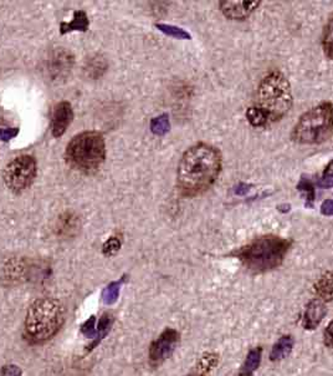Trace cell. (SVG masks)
Returning a JSON list of instances; mask_svg holds the SVG:
<instances>
[{"label":"cell","instance_id":"cell-2","mask_svg":"<svg viewBox=\"0 0 333 376\" xmlns=\"http://www.w3.org/2000/svg\"><path fill=\"white\" fill-rule=\"evenodd\" d=\"M293 241L274 234L255 238L250 243L234 252L247 271L261 274L281 266Z\"/></svg>","mask_w":333,"mask_h":376},{"label":"cell","instance_id":"cell-1","mask_svg":"<svg viewBox=\"0 0 333 376\" xmlns=\"http://www.w3.org/2000/svg\"><path fill=\"white\" fill-rule=\"evenodd\" d=\"M222 168L223 157L217 147L206 142L190 146L179 163V193L184 197L201 196L218 180Z\"/></svg>","mask_w":333,"mask_h":376},{"label":"cell","instance_id":"cell-31","mask_svg":"<svg viewBox=\"0 0 333 376\" xmlns=\"http://www.w3.org/2000/svg\"><path fill=\"white\" fill-rule=\"evenodd\" d=\"M318 186L321 188H331V187H333V174L330 177H326V179H321V181L318 182Z\"/></svg>","mask_w":333,"mask_h":376},{"label":"cell","instance_id":"cell-5","mask_svg":"<svg viewBox=\"0 0 333 376\" xmlns=\"http://www.w3.org/2000/svg\"><path fill=\"white\" fill-rule=\"evenodd\" d=\"M66 163L71 168L82 174L96 172L106 158L104 136L96 131L76 135L65 151Z\"/></svg>","mask_w":333,"mask_h":376},{"label":"cell","instance_id":"cell-18","mask_svg":"<svg viewBox=\"0 0 333 376\" xmlns=\"http://www.w3.org/2000/svg\"><path fill=\"white\" fill-rule=\"evenodd\" d=\"M125 279H126V277H123L120 280L112 282L104 288V292H102V301H104V304L111 306V304H114L117 301L118 296H120L122 284L125 283Z\"/></svg>","mask_w":333,"mask_h":376},{"label":"cell","instance_id":"cell-17","mask_svg":"<svg viewBox=\"0 0 333 376\" xmlns=\"http://www.w3.org/2000/svg\"><path fill=\"white\" fill-rule=\"evenodd\" d=\"M297 190L300 192L304 193V206L307 209H312L313 207V203H315V200H316V191H315V185L312 183V181L310 179H306V177H302L300 180L299 183H297Z\"/></svg>","mask_w":333,"mask_h":376},{"label":"cell","instance_id":"cell-27","mask_svg":"<svg viewBox=\"0 0 333 376\" xmlns=\"http://www.w3.org/2000/svg\"><path fill=\"white\" fill-rule=\"evenodd\" d=\"M0 376H23V373L17 365H6L0 371Z\"/></svg>","mask_w":333,"mask_h":376},{"label":"cell","instance_id":"cell-3","mask_svg":"<svg viewBox=\"0 0 333 376\" xmlns=\"http://www.w3.org/2000/svg\"><path fill=\"white\" fill-rule=\"evenodd\" d=\"M66 309L54 298H40L30 306L25 318V334L31 342L45 343L63 328Z\"/></svg>","mask_w":333,"mask_h":376},{"label":"cell","instance_id":"cell-24","mask_svg":"<svg viewBox=\"0 0 333 376\" xmlns=\"http://www.w3.org/2000/svg\"><path fill=\"white\" fill-rule=\"evenodd\" d=\"M81 333L86 338L90 339H96L98 338V328H96V317L92 315L91 318L86 320L82 326H81Z\"/></svg>","mask_w":333,"mask_h":376},{"label":"cell","instance_id":"cell-29","mask_svg":"<svg viewBox=\"0 0 333 376\" xmlns=\"http://www.w3.org/2000/svg\"><path fill=\"white\" fill-rule=\"evenodd\" d=\"M321 213L323 216H333V200H326L322 203Z\"/></svg>","mask_w":333,"mask_h":376},{"label":"cell","instance_id":"cell-23","mask_svg":"<svg viewBox=\"0 0 333 376\" xmlns=\"http://www.w3.org/2000/svg\"><path fill=\"white\" fill-rule=\"evenodd\" d=\"M155 28L158 30H161L162 33L172 36V38H177V39H188V40L192 39L189 33H187L185 30L179 28V27H174V25H169V24H157Z\"/></svg>","mask_w":333,"mask_h":376},{"label":"cell","instance_id":"cell-11","mask_svg":"<svg viewBox=\"0 0 333 376\" xmlns=\"http://www.w3.org/2000/svg\"><path fill=\"white\" fill-rule=\"evenodd\" d=\"M326 314H327V308L323 301L320 299H312L309 301L304 308V318H302V325L304 329H316L317 326L321 324Z\"/></svg>","mask_w":333,"mask_h":376},{"label":"cell","instance_id":"cell-26","mask_svg":"<svg viewBox=\"0 0 333 376\" xmlns=\"http://www.w3.org/2000/svg\"><path fill=\"white\" fill-rule=\"evenodd\" d=\"M17 135H19V128H0V141H3V142L10 141V140L14 139V137H17Z\"/></svg>","mask_w":333,"mask_h":376},{"label":"cell","instance_id":"cell-9","mask_svg":"<svg viewBox=\"0 0 333 376\" xmlns=\"http://www.w3.org/2000/svg\"><path fill=\"white\" fill-rule=\"evenodd\" d=\"M260 4V0H222L219 1V9L230 20L242 22L250 17Z\"/></svg>","mask_w":333,"mask_h":376},{"label":"cell","instance_id":"cell-16","mask_svg":"<svg viewBox=\"0 0 333 376\" xmlns=\"http://www.w3.org/2000/svg\"><path fill=\"white\" fill-rule=\"evenodd\" d=\"M114 322H115V318H114V315H112V314H109V313H106V314H104V315L101 317V319H100V322H98V338H96V339L92 342L88 350L95 349V347H98L100 343L104 340V338H106L107 334H109V330H111V328H112Z\"/></svg>","mask_w":333,"mask_h":376},{"label":"cell","instance_id":"cell-13","mask_svg":"<svg viewBox=\"0 0 333 376\" xmlns=\"http://www.w3.org/2000/svg\"><path fill=\"white\" fill-rule=\"evenodd\" d=\"M293 344H295V340L293 336H282L271 349V361H280L288 358L293 352Z\"/></svg>","mask_w":333,"mask_h":376},{"label":"cell","instance_id":"cell-10","mask_svg":"<svg viewBox=\"0 0 333 376\" xmlns=\"http://www.w3.org/2000/svg\"><path fill=\"white\" fill-rule=\"evenodd\" d=\"M74 120V110L72 106L68 101L59 103L52 111V133L54 137H61L66 130L69 128L70 123Z\"/></svg>","mask_w":333,"mask_h":376},{"label":"cell","instance_id":"cell-12","mask_svg":"<svg viewBox=\"0 0 333 376\" xmlns=\"http://www.w3.org/2000/svg\"><path fill=\"white\" fill-rule=\"evenodd\" d=\"M315 293L323 303L333 301V271H328L318 278L315 283Z\"/></svg>","mask_w":333,"mask_h":376},{"label":"cell","instance_id":"cell-7","mask_svg":"<svg viewBox=\"0 0 333 376\" xmlns=\"http://www.w3.org/2000/svg\"><path fill=\"white\" fill-rule=\"evenodd\" d=\"M38 172V163L34 157L29 155L14 158L12 163H8L3 179L6 187L14 193H22L33 185Z\"/></svg>","mask_w":333,"mask_h":376},{"label":"cell","instance_id":"cell-25","mask_svg":"<svg viewBox=\"0 0 333 376\" xmlns=\"http://www.w3.org/2000/svg\"><path fill=\"white\" fill-rule=\"evenodd\" d=\"M120 247H121V241L118 238H109V241L104 244V253L106 255H115Z\"/></svg>","mask_w":333,"mask_h":376},{"label":"cell","instance_id":"cell-21","mask_svg":"<svg viewBox=\"0 0 333 376\" xmlns=\"http://www.w3.org/2000/svg\"><path fill=\"white\" fill-rule=\"evenodd\" d=\"M219 358L217 354H204L198 363L199 375L207 376L218 365Z\"/></svg>","mask_w":333,"mask_h":376},{"label":"cell","instance_id":"cell-32","mask_svg":"<svg viewBox=\"0 0 333 376\" xmlns=\"http://www.w3.org/2000/svg\"><path fill=\"white\" fill-rule=\"evenodd\" d=\"M333 174V160L331 163H328L325 171H323V174H322V179H326V177H330Z\"/></svg>","mask_w":333,"mask_h":376},{"label":"cell","instance_id":"cell-8","mask_svg":"<svg viewBox=\"0 0 333 376\" xmlns=\"http://www.w3.org/2000/svg\"><path fill=\"white\" fill-rule=\"evenodd\" d=\"M180 343L179 331L168 328L150 345V363L152 366H160L172 356Z\"/></svg>","mask_w":333,"mask_h":376},{"label":"cell","instance_id":"cell-33","mask_svg":"<svg viewBox=\"0 0 333 376\" xmlns=\"http://www.w3.org/2000/svg\"><path fill=\"white\" fill-rule=\"evenodd\" d=\"M187 376H201V375H199V374H192V375H187Z\"/></svg>","mask_w":333,"mask_h":376},{"label":"cell","instance_id":"cell-30","mask_svg":"<svg viewBox=\"0 0 333 376\" xmlns=\"http://www.w3.org/2000/svg\"><path fill=\"white\" fill-rule=\"evenodd\" d=\"M251 188H253V186L251 185L239 183V185L235 186V195H238V196H245Z\"/></svg>","mask_w":333,"mask_h":376},{"label":"cell","instance_id":"cell-22","mask_svg":"<svg viewBox=\"0 0 333 376\" xmlns=\"http://www.w3.org/2000/svg\"><path fill=\"white\" fill-rule=\"evenodd\" d=\"M247 119L249 123L254 128H263L269 122L268 121V117L264 115V112L256 106H251V107L247 109Z\"/></svg>","mask_w":333,"mask_h":376},{"label":"cell","instance_id":"cell-20","mask_svg":"<svg viewBox=\"0 0 333 376\" xmlns=\"http://www.w3.org/2000/svg\"><path fill=\"white\" fill-rule=\"evenodd\" d=\"M171 130V122H169V116L166 114L155 117L150 121V131L157 135V136H164L166 133Z\"/></svg>","mask_w":333,"mask_h":376},{"label":"cell","instance_id":"cell-4","mask_svg":"<svg viewBox=\"0 0 333 376\" xmlns=\"http://www.w3.org/2000/svg\"><path fill=\"white\" fill-rule=\"evenodd\" d=\"M293 101L290 82L280 71H272L260 82L256 107L264 112L268 121H280L291 110Z\"/></svg>","mask_w":333,"mask_h":376},{"label":"cell","instance_id":"cell-15","mask_svg":"<svg viewBox=\"0 0 333 376\" xmlns=\"http://www.w3.org/2000/svg\"><path fill=\"white\" fill-rule=\"evenodd\" d=\"M261 356H263V349L261 347H254L249 354L247 359L242 364V369L239 371V376H253L254 373L258 370L260 363H261Z\"/></svg>","mask_w":333,"mask_h":376},{"label":"cell","instance_id":"cell-6","mask_svg":"<svg viewBox=\"0 0 333 376\" xmlns=\"http://www.w3.org/2000/svg\"><path fill=\"white\" fill-rule=\"evenodd\" d=\"M333 133V105L322 103L301 115L291 139L299 145H321Z\"/></svg>","mask_w":333,"mask_h":376},{"label":"cell","instance_id":"cell-14","mask_svg":"<svg viewBox=\"0 0 333 376\" xmlns=\"http://www.w3.org/2000/svg\"><path fill=\"white\" fill-rule=\"evenodd\" d=\"M88 17L84 10H77L70 23L60 24V33L65 35L71 31H86L88 29Z\"/></svg>","mask_w":333,"mask_h":376},{"label":"cell","instance_id":"cell-19","mask_svg":"<svg viewBox=\"0 0 333 376\" xmlns=\"http://www.w3.org/2000/svg\"><path fill=\"white\" fill-rule=\"evenodd\" d=\"M322 47L328 58L333 59V15L328 19L322 35Z\"/></svg>","mask_w":333,"mask_h":376},{"label":"cell","instance_id":"cell-28","mask_svg":"<svg viewBox=\"0 0 333 376\" xmlns=\"http://www.w3.org/2000/svg\"><path fill=\"white\" fill-rule=\"evenodd\" d=\"M323 343L326 347L333 349V320L327 325L323 333Z\"/></svg>","mask_w":333,"mask_h":376}]
</instances>
